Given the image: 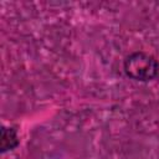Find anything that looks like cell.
I'll return each instance as SVG.
<instances>
[{
    "label": "cell",
    "instance_id": "6da1fadb",
    "mask_svg": "<svg viewBox=\"0 0 159 159\" xmlns=\"http://www.w3.org/2000/svg\"><path fill=\"white\" fill-rule=\"evenodd\" d=\"M123 68L129 78L139 82H148L158 76L159 62L154 56L143 51H137L129 53L124 58Z\"/></svg>",
    "mask_w": 159,
    "mask_h": 159
},
{
    "label": "cell",
    "instance_id": "7a4b0ae2",
    "mask_svg": "<svg viewBox=\"0 0 159 159\" xmlns=\"http://www.w3.org/2000/svg\"><path fill=\"white\" fill-rule=\"evenodd\" d=\"M19 135L15 128L12 127H5L2 125L1 128V134H0V149L1 153H6L9 150L15 149L19 145Z\"/></svg>",
    "mask_w": 159,
    "mask_h": 159
}]
</instances>
